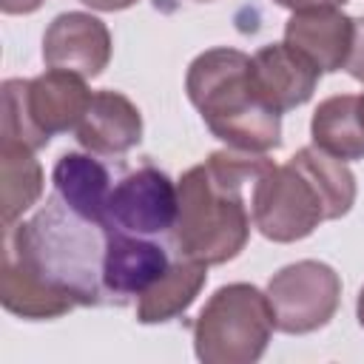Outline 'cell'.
Masks as SVG:
<instances>
[{
  "mask_svg": "<svg viewBox=\"0 0 364 364\" xmlns=\"http://www.w3.org/2000/svg\"><path fill=\"white\" fill-rule=\"evenodd\" d=\"M108 230L80 216L54 193L28 222L6 228L3 262L20 267L74 307L102 304L108 296L102 282Z\"/></svg>",
  "mask_w": 364,
  "mask_h": 364,
  "instance_id": "obj_1",
  "label": "cell"
},
{
  "mask_svg": "<svg viewBox=\"0 0 364 364\" xmlns=\"http://www.w3.org/2000/svg\"><path fill=\"white\" fill-rule=\"evenodd\" d=\"M270 159L247 151H216L193 165L176 182L179 210L171 228V245L179 259L225 264L236 259L250 236V216L242 188L256 179Z\"/></svg>",
  "mask_w": 364,
  "mask_h": 364,
  "instance_id": "obj_2",
  "label": "cell"
},
{
  "mask_svg": "<svg viewBox=\"0 0 364 364\" xmlns=\"http://www.w3.org/2000/svg\"><path fill=\"white\" fill-rule=\"evenodd\" d=\"M185 88L213 136L236 151L267 154L282 142V111L259 91L253 57L239 48L202 51L185 77Z\"/></svg>",
  "mask_w": 364,
  "mask_h": 364,
  "instance_id": "obj_3",
  "label": "cell"
},
{
  "mask_svg": "<svg viewBox=\"0 0 364 364\" xmlns=\"http://www.w3.org/2000/svg\"><path fill=\"white\" fill-rule=\"evenodd\" d=\"M94 94L85 77L60 68H48L34 80H6L0 136L3 142H20L37 151L54 134L77 128Z\"/></svg>",
  "mask_w": 364,
  "mask_h": 364,
  "instance_id": "obj_4",
  "label": "cell"
},
{
  "mask_svg": "<svg viewBox=\"0 0 364 364\" xmlns=\"http://www.w3.org/2000/svg\"><path fill=\"white\" fill-rule=\"evenodd\" d=\"M273 327L267 293L245 282L225 284L196 316V358L205 364H250L267 350Z\"/></svg>",
  "mask_w": 364,
  "mask_h": 364,
  "instance_id": "obj_5",
  "label": "cell"
},
{
  "mask_svg": "<svg viewBox=\"0 0 364 364\" xmlns=\"http://www.w3.org/2000/svg\"><path fill=\"white\" fill-rule=\"evenodd\" d=\"M253 225L273 242H299L327 222L324 199L316 182L293 162L267 165L253 179Z\"/></svg>",
  "mask_w": 364,
  "mask_h": 364,
  "instance_id": "obj_6",
  "label": "cell"
},
{
  "mask_svg": "<svg viewBox=\"0 0 364 364\" xmlns=\"http://www.w3.org/2000/svg\"><path fill=\"white\" fill-rule=\"evenodd\" d=\"M341 299L338 273L316 259H301L282 267L267 282V301L273 307L276 330L301 336L324 327Z\"/></svg>",
  "mask_w": 364,
  "mask_h": 364,
  "instance_id": "obj_7",
  "label": "cell"
},
{
  "mask_svg": "<svg viewBox=\"0 0 364 364\" xmlns=\"http://www.w3.org/2000/svg\"><path fill=\"white\" fill-rule=\"evenodd\" d=\"M179 210V191L154 165H142L131 173H125L114 188L108 199V228L136 233V236H154L173 228Z\"/></svg>",
  "mask_w": 364,
  "mask_h": 364,
  "instance_id": "obj_8",
  "label": "cell"
},
{
  "mask_svg": "<svg viewBox=\"0 0 364 364\" xmlns=\"http://www.w3.org/2000/svg\"><path fill=\"white\" fill-rule=\"evenodd\" d=\"M43 60L48 68L100 77L111 60L108 26L85 11L57 14L43 34Z\"/></svg>",
  "mask_w": 364,
  "mask_h": 364,
  "instance_id": "obj_9",
  "label": "cell"
},
{
  "mask_svg": "<svg viewBox=\"0 0 364 364\" xmlns=\"http://www.w3.org/2000/svg\"><path fill=\"white\" fill-rule=\"evenodd\" d=\"M353 34H355V20L333 6L293 11V17L284 26V43L301 51L321 74L347 65L353 51Z\"/></svg>",
  "mask_w": 364,
  "mask_h": 364,
  "instance_id": "obj_10",
  "label": "cell"
},
{
  "mask_svg": "<svg viewBox=\"0 0 364 364\" xmlns=\"http://www.w3.org/2000/svg\"><path fill=\"white\" fill-rule=\"evenodd\" d=\"M168 267L171 262L159 245L117 228L108 230V247L102 262V282L108 296H117L119 301L128 296H139Z\"/></svg>",
  "mask_w": 364,
  "mask_h": 364,
  "instance_id": "obj_11",
  "label": "cell"
},
{
  "mask_svg": "<svg viewBox=\"0 0 364 364\" xmlns=\"http://www.w3.org/2000/svg\"><path fill=\"white\" fill-rule=\"evenodd\" d=\"M253 74L264 100L276 111H290L313 97L321 71L293 46L273 43L253 54Z\"/></svg>",
  "mask_w": 364,
  "mask_h": 364,
  "instance_id": "obj_12",
  "label": "cell"
},
{
  "mask_svg": "<svg viewBox=\"0 0 364 364\" xmlns=\"http://www.w3.org/2000/svg\"><path fill=\"white\" fill-rule=\"evenodd\" d=\"M82 148L102 156H117L139 145L142 117L139 108L119 91H94V100L74 128Z\"/></svg>",
  "mask_w": 364,
  "mask_h": 364,
  "instance_id": "obj_13",
  "label": "cell"
},
{
  "mask_svg": "<svg viewBox=\"0 0 364 364\" xmlns=\"http://www.w3.org/2000/svg\"><path fill=\"white\" fill-rule=\"evenodd\" d=\"M54 191L80 216L108 228L111 176L100 159L91 154H63L54 165Z\"/></svg>",
  "mask_w": 364,
  "mask_h": 364,
  "instance_id": "obj_14",
  "label": "cell"
},
{
  "mask_svg": "<svg viewBox=\"0 0 364 364\" xmlns=\"http://www.w3.org/2000/svg\"><path fill=\"white\" fill-rule=\"evenodd\" d=\"M208 282V264L179 259L171 264L136 301V318L142 324H162L185 313Z\"/></svg>",
  "mask_w": 364,
  "mask_h": 364,
  "instance_id": "obj_15",
  "label": "cell"
},
{
  "mask_svg": "<svg viewBox=\"0 0 364 364\" xmlns=\"http://www.w3.org/2000/svg\"><path fill=\"white\" fill-rule=\"evenodd\" d=\"M313 145L338 159H364V117L361 97L336 94L318 102L310 122Z\"/></svg>",
  "mask_w": 364,
  "mask_h": 364,
  "instance_id": "obj_16",
  "label": "cell"
},
{
  "mask_svg": "<svg viewBox=\"0 0 364 364\" xmlns=\"http://www.w3.org/2000/svg\"><path fill=\"white\" fill-rule=\"evenodd\" d=\"M43 193V168L34 151L20 142L0 139V210L3 228L14 225Z\"/></svg>",
  "mask_w": 364,
  "mask_h": 364,
  "instance_id": "obj_17",
  "label": "cell"
},
{
  "mask_svg": "<svg viewBox=\"0 0 364 364\" xmlns=\"http://www.w3.org/2000/svg\"><path fill=\"white\" fill-rule=\"evenodd\" d=\"M290 159L316 182V188L324 199V208H327V219H338L353 208V202H355V176L344 165V159L321 151L318 145H307Z\"/></svg>",
  "mask_w": 364,
  "mask_h": 364,
  "instance_id": "obj_18",
  "label": "cell"
},
{
  "mask_svg": "<svg viewBox=\"0 0 364 364\" xmlns=\"http://www.w3.org/2000/svg\"><path fill=\"white\" fill-rule=\"evenodd\" d=\"M347 74L358 82H364V17L355 20V34H353V51L347 60Z\"/></svg>",
  "mask_w": 364,
  "mask_h": 364,
  "instance_id": "obj_19",
  "label": "cell"
},
{
  "mask_svg": "<svg viewBox=\"0 0 364 364\" xmlns=\"http://www.w3.org/2000/svg\"><path fill=\"white\" fill-rule=\"evenodd\" d=\"M273 3H279V6H284L290 11H304V9H327V6L338 9L347 0H273Z\"/></svg>",
  "mask_w": 364,
  "mask_h": 364,
  "instance_id": "obj_20",
  "label": "cell"
},
{
  "mask_svg": "<svg viewBox=\"0 0 364 364\" xmlns=\"http://www.w3.org/2000/svg\"><path fill=\"white\" fill-rule=\"evenodd\" d=\"M46 0H0V9L6 14H31L43 6Z\"/></svg>",
  "mask_w": 364,
  "mask_h": 364,
  "instance_id": "obj_21",
  "label": "cell"
},
{
  "mask_svg": "<svg viewBox=\"0 0 364 364\" xmlns=\"http://www.w3.org/2000/svg\"><path fill=\"white\" fill-rule=\"evenodd\" d=\"M80 3H85V6H91L97 11H122V9L134 6L136 0H80Z\"/></svg>",
  "mask_w": 364,
  "mask_h": 364,
  "instance_id": "obj_22",
  "label": "cell"
},
{
  "mask_svg": "<svg viewBox=\"0 0 364 364\" xmlns=\"http://www.w3.org/2000/svg\"><path fill=\"white\" fill-rule=\"evenodd\" d=\"M358 321H361V327H364V287H361V293H358Z\"/></svg>",
  "mask_w": 364,
  "mask_h": 364,
  "instance_id": "obj_23",
  "label": "cell"
},
{
  "mask_svg": "<svg viewBox=\"0 0 364 364\" xmlns=\"http://www.w3.org/2000/svg\"><path fill=\"white\" fill-rule=\"evenodd\" d=\"M361 117H364V94H361Z\"/></svg>",
  "mask_w": 364,
  "mask_h": 364,
  "instance_id": "obj_24",
  "label": "cell"
},
{
  "mask_svg": "<svg viewBox=\"0 0 364 364\" xmlns=\"http://www.w3.org/2000/svg\"><path fill=\"white\" fill-rule=\"evenodd\" d=\"M202 3H205V0H202Z\"/></svg>",
  "mask_w": 364,
  "mask_h": 364,
  "instance_id": "obj_25",
  "label": "cell"
}]
</instances>
